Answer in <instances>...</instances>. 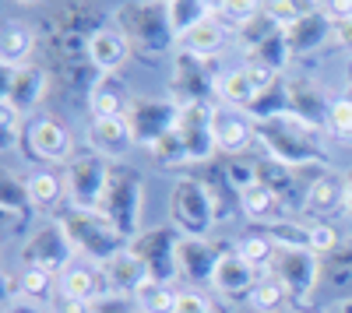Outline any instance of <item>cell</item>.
Masks as SVG:
<instances>
[{
    "label": "cell",
    "instance_id": "1",
    "mask_svg": "<svg viewBox=\"0 0 352 313\" xmlns=\"http://www.w3.org/2000/svg\"><path fill=\"white\" fill-rule=\"evenodd\" d=\"M67 229L74 250H81L88 261H96V264H106L113 261L116 253L124 250V233L116 229V225L96 208V211H88V208H67L60 218H56Z\"/></svg>",
    "mask_w": 352,
    "mask_h": 313
},
{
    "label": "cell",
    "instance_id": "2",
    "mask_svg": "<svg viewBox=\"0 0 352 313\" xmlns=\"http://www.w3.org/2000/svg\"><path fill=\"white\" fill-rule=\"evenodd\" d=\"M141 201H144V187L134 173L127 169H109V183L102 197V215L120 229L127 240L138 233V218H141Z\"/></svg>",
    "mask_w": 352,
    "mask_h": 313
},
{
    "label": "cell",
    "instance_id": "3",
    "mask_svg": "<svg viewBox=\"0 0 352 313\" xmlns=\"http://www.w3.org/2000/svg\"><path fill=\"white\" fill-rule=\"evenodd\" d=\"M71 250H74V243H71L64 225L60 222H46L43 229L32 233V236H28V243L21 246V264L43 268L50 275H56V271L64 275L71 268Z\"/></svg>",
    "mask_w": 352,
    "mask_h": 313
},
{
    "label": "cell",
    "instance_id": "4",
    "mask_svg": "<svg viewBox=\"0 0 352 313\" xmlns=\"http://www.w3.org/2000/svg\"><path fill=\"white\" fill-rule=\"evenodd\" d=\"M215 222V205L204 183L197 180H184L173 190V225L184 236H204Z\"/></svg>",
    "mask_w": 352,
    "mask_h": 313
},
{
    "label": "cell",
    "instance_id": "5",
    "mask_svg": "<svg viewBox=\"0 0 352 313\" xmlns=\"http://www.w3.org/2000/svg\"><path fill=\"white\" fill-rule=\"evenodd\" d=\"M106 183H109V165L96 152H88L85 159H74L67 169V194H71L74 208H88V211L102 208Z\"/></svg>",
    "mask_w": 352,
    "mask_h": 313
},
{
    "label": "cell",
    "instance_id": "6",
    "mask_svg": "<svg viewBox=\"0 0 352 313\" xmlns=\"http://www.w3.org/2000/svg\"><path fill=\"white\" fill-rule=\"evenodd\" d=\"M268 271L282 278V286L289 289L292 299H307L320 281V261L314 250H278Z\"/></svg>",
    "mask_w": 352,
    "mask_h": 313
},
{
    "label": "cell",
    "instance_id": "7",
    "mask_svg": "<svg viewBox=\"0 0 352 313\" xmlns=\"http://www.w3.org/2000/svg\"><path fill=\"white\" fill-rule=\"evenodd\" d=\"M176 246H180L176 229H155V233H144L131 250L144 261L152 281H166V286H169V281L180 275V264H176Z\"/></svg>",
    "mask_w": 352,
    "mask_h": 313
},
{
    "label": "cell",
    "instance_id": "8",
    "mask_svg": "<svg viewBox=\"0 0 352 313\" xmlns=\"http://www.w3.org/2000/svg\"><path fill=\"white\" fill-rule=\"evenodd\" d=\"M109 292H113V289H109L106 268L96 264V261L71 264V268L60 275V296H67V299H78V303H88V306H99Z\"/></svg>",
    "mask_w": 352,
    "mask_h": 313
},
{
    "label": "cell",
    "instance_id": "9",
    "mask_svg": "<svg viewBox=\"0 0 352 313\" xmlns=\"http://www.w3.org/2000/svg\"><path fill=\"white\" fill-rule=\"evenodd\" d=\"M127 120L134 127V137L141 141V145H155L159 137H166L169 130H176V124H180V109L169 106V102H152V99H141L134 102V109L127 113Z\"/></svg>",
    "mask_w": 352,
    "mask_h": 313
},
{
    "label": "cell",
    "instance_id": "10",
    "mask_svg": "<svg viewBox=\"0 0 352 313\" xmlns=\"http://www.w3.org/2000/svg\"><path fill=\"white\" fill-rule=\"evenodd\" d=\"M88 145H92L96 155L102 159H124L134 145V127L127 117H92V127H88Z\"/></svg>",
    "mask_w": 352,
    "mask_h": 313
},
{
    "label": "cell",
    "instance_id": "11",
    "mask_svg": "<svg viewBox=\"0 0 352 313\" xmlns=\"http://www.w3.org/2000/svg\"><path fill=\"white\" fill-rule=\"evenodd\" d=\"M176 134L184 137L187 159H208L215 152V137H212V109H204L201 102H187L180 106V124Z\"/></svg>",
    "mask_w": 352,
    "mask_h": 313
},
{
    "label": "cell",
    "instance_id": "12",
    "mask_svg": "<svg viewBox=\"0 0 352 313\" xmlns=\"http://www.w3.org/2000/svg\"><path fill=\"white\" fill-rule=\"evenodd\" d=\"M25 145L43 162H67L71 148H74V137L60 120H36L25 130Z\"/></svg>",
    "mask_w": 352,
    "mask_h": 313
},
{
    "label": "cell",
    "instance_id": "13",
    "mask_svg": "<svg viewBox=\"0 0 352 313\" xmlns=\"http://www.w3.org/2000/svg\"><path fill=\"white\" fill-rule=\"evenodd\" d=\"M176 264H180V275L194 286H204V281L215 278L219 268V253L208 246L204 236H180V246H176Z\"/></svg>",
    "mask_w": 352,
    "mask_h": 313
},
{
    "label": "cell",
    "instance_id": "14",
    "mask_svg": "<svg viewBox=\"0 0 352 313\" xmlns=\"http://www.w3.org/2000/svg\"><path fill=\"white\" fill-rule=\"evenodd\" d=\"M212 137H215V148L219 152H229L236 155L250 145L254 137V127H250V117L232 106H219L212 109Z\"/></svg>",
    "mask_w": 352,
    "mask_h": 313
},
{
    "label": "cell",
    "instance_id": "15",
    "mask_svg": "<svg viewBox=\"0 0 352 313\" xmlns=\"http://www.w3.org/2000/svg\"><path fill=\"white\" fill-rule=\"evenodd\" d=\"M102 268H106V278H109L113 296H138V292L152 281V278H148V268H144V261L138 257L131 246H124V250L116 253L113 261H106Z\"/></svg>",
    "mask_w": 352,
    "mask_h": 313
},
{
    "label": "cell",
    "instance_id": "16",
    "mask_svg": "<svg viewBox=\"0 0 352 313\" xmlns=\"http://www.w3.org/2000/svg\"><path fill=\"white\" fill-rule=\"evenodd\" d=\"M85 49H88V60H92L102 74H116L127 60L131 43H127V36L120 32V28H96V32L88 36Z\"/></svg>",
    "mask_w": 352,
    "mask_h": 313
},
{
    "label": "cell",
    "instance_id": "17",
    "mask_svg": "<svg viewBox=\"0 0 352 313\" xmlns=\"http://www.w3.org/2000/svg\"><path fill=\"white\" fill-rule=\"evenodd\" d=\"M257 275H261L257 268H250L243 257H236V253H229V257H219L212 286L229 299H250V292L257 286Z\"/></svg>",
    "mask_w": 352,
    "mask_h": 313
},
{
    "label": "cell",
    "instance_id": "18",
    "mask_svg": "<svg viewBox=\"0 0 352 313\" xmlns=\"http://www.w3.org/2000/svg\"><path fill=\"white\" fill-rule=\"evenodd\" d=\"M32 49H36V28L21 18H8L0 28V64H4V71L25 67Z\"/></svg>",
    "mask_w": 352,
    "mask_h": 313
},
{
    "label": "cell",
    "instance_id": "19",
    "mask_svg": "<svg viewBox=\"0 0 352 313\" xmlns=\"http://www.w3.org/2000/svg\"><path fill=\"white\" fill-rule=\"evenodd\" d=\"M43 95H46V71H43V67H18V71H8V92H4V99L14 102L21 113H28Z\"/></svg>",
    "mask_w": 352,
    "mask_h": 313
},
{
    "label": "cell",
    "instance_id": "20",
    "mask_svg": "<svg viewBox=\"0 0 352 313\" xmlns=\"http://www.w3.org/2000/svg\"><path fill=\"white\" fill-rule=\"evenodd\" d=\"M127 84L116 78V74H102L99 84L92 89L88 95V109H92V117H127Z\"/></svg>",
    "mask_w": 352,
    "mask_h": 313
},
{
    "label": "cell",
    "instance_id": "21",
    "mask_svg": "<svg viewBox=\"0 0 352 313\" xmlns=\"http://www.w3.org/2000/svg\"><path fill=\"white\" fill-rule=\"evenodd\" d=\"M307 211L314 215H335V211H345V180H335V176H317L310 187H307Z\"/></svg>",
    "mask_w": 352,
    "mask_h": 313
},
{
    "label": "cell",
    "instance_id": "22",
    "mask_svg": "<svg viewBox=\"0 0 352 313\" xmlns=\"http://www.w3.org/2000/svg\"><path fill=\"white\" fill-rule=\"evenodd\" d=\"M180 39H184L187 53L201 60V56H212V53H219V49H222V43H226V28H222L219 14H208L204 21H197L194 28H187V32H184Z\"/></svg>",
    "mask_w": 352,
    "mask_h": 313
},
{
    "label": "cell",
    "instance_id": "23",
    "mask_svg": "<svg viewBox=\"0 0 352 313\" xmlns=\"http://www.w3.org/2000/svg\"><path fill=\"white\" fill-rule=\"evenodd\" d=\"M215 95L222 99V106H232L240 109L247 102H257V92H254V81H250V71L247 67H236V71H226L215 78Z\"/></svg>",
    "mask_w": 352,
    "mask_h": 313
},
{
    "label": "cell",
    "instance_id": "24",
    "mask_svg": "<svg viewBox=\"0 0 352 313\" xmlns=\"http://www.w3.org/2000/svg\"><path fill=\"white\" fill-rule=\"evenodd\" d=\"M289 299H292V296H289V289L282 286V278H275L272 271H264V275L257 278V286H254V292H250L247 303H250L257 313H278Z\"/></svg>",
    "mask_w": 352,
    "mask_h": 313
},
{
    "label": "cell",
    "instance_id": "25",
    "mask_svg": "<svg viewBox=\"0 0 352 313\" xmlns=\"http://www.w3.org/2000/svg\"><path fill=\"white\" fill-rule=\"evenodd\" d=\"M275 253H278V246L272 243L268 233H250V236H243V240L236 243V257H243V261H247L250 268H257L261 275L272 268Z\"/></svg>",
    "mask_w": 352,
    "mask_h": 313
},
{
    "label": "cell",
    "instance_id": "26",
    "mask_svg": "<svg viewBox=\"0 0 352 313\" xmlns=\"http://www.w3.org/2000/svg\"><path fill=\"white\" fill-rule=\"evenodd\" d=\"M180 296L184 292H176L173 286H166V281H148L134 299H138L141 313H176L180 310Z\"/></svg>",
    "mask_w": 352,
    "mask_h": 313
},
{
    "label": "cell",
    "instance_id": "27",
    "mask_svg": "<svg viewBox=\"0 0 352 313\" xmlns=\"http://www.w3.org/2000/svg\"><path fill=\"white\" fill-rule=\"evenodd\" d=\"M240 205H243V215H247V218L261 222V218H268V215L275 211L278 197H275V190L264 183V180H257V183H250V187L240 190Z\"/></svg>",
    "mask_w": 352,
    "mask_h": 313
},
{
    "label": "cell",
    "instance_id": "28",
    "mask_svg": "<svg viewBox=\"0 0 352 313\" xmlns=\"http://www.w3.org/2000/svg\"><path fill=\"white\" fill-rule=\"evenodd\" d=\"M25 183H28V197H32V205H36V208L60 205V197H64V190H67L64 180L56 176V173H46V169H43V173H32Z\"/></svg>",
    "mask_w": 352,
    "mask_h": 313
},
{
    "label": "cell",
    "instance_id": "29",
    "mask_svg": "<svg viewBox=\"0 0 352 313\" xmlns=\"http://www.w3.org/2000/svg\"><path fill=\"white\" fill-rule=\"evenodd\" d=\"M50 289H53V275H50V271L21 264L18 286H14V292H18L21 299H32V303H39V299H46V296H50Z\"/></svg>",
    "mask_w": 352,
    "mask_h": 313
},
{
    "label": "cell",
    "instance_id": "30",
    "mask_svg": "<svg viewBox=\"0 0 352 313\" xmlns=\"http://www.w3.org/2000/svg\"><path fill=\"white\" fill-rule=\"evenodd\" d=\"M169 25H173V32L176 36H184L187 28H194L197 21L208 18V11H204L201 0H169Z\"/></svg>",
    "mask_w": 352,
    "mask_h": 313
},
{
    "label": "cell",
    "instance_id": "31",
    "mask_svg": "<svg viewBox=\"0 0 352 313\" xmlns=\"http://www.w3.org/2000/svg\"><path fill=\"white\" fill-rule=\"evenodd\" d=\"M324 120H328V127H331L338 137H352V99H349V95L331 99L328 109H324Z\"/></svg>",
    "mask_w": 352,
    "mask_h": 313
},
{
    "label": "cell",
    "instance_id": "32",
    "mask_svg": "<svg viewBox=\"0 0 352 313\" xmlns=\"http://www.w3.org/2000/svg\"><path fill=\"white\" fill-rule=\"evenodd\" d=\"M261 11H264L261 0H226L219 18H226L229 25H250V21L261 18Z\"/></svg>",
    "mask_w": 352,
    "mask_h": 313
},
{
    "label": "cell",
    "instance_id": "33",
    "mask_svg": "<svg viewBox=\"0 0 352 313\" xmlns=\"http://www.w3.org/2000/svg\"><path fill=\"white\" fill-rule=\"evenodd\" d=\"M148 152H152L159 162H190V159H187V148H184V137L176 134V130H169L166 137H159Z\"/></svg>",
    "mask_w": 352,
    "mask_h": 313
},
{
    "label": "cell",
    "instance_id": "34",
    "mask_svg": "<svg viewBox=\"0 0 352 313\" xmlns=\"http://www.w3.org/2000/svg\"><path fill=\"white\" fill-rule=\"evenodd\" d=\"M307 229H310V250L317 253V257H320V253H331V250L338 246V233L331 229L328 222H317V225H307Z\"/></svg>",
    "mask_w": 352,
    "mask_h": 313
},
{
    "label": "cell",
    "instance_id": "35",
    "mask_svg": "<svg viewBox=\"0 0 352 313\" xmlns=\"http://www.w3.org/2000/svg\"><path fill=\"white\" fill-rule=\"evenodd\" d=\"M0 117H4V137H8V145H14L18 134H21V109L14 102H0Z\"/></svg>",
    "mask_w": 352,
    "mask_h": 313
},
{
    "label": "cell",
    "instance_id": "36",
    "mask_svg": "<svg viewBox=\"0 0 352 313\" xmlns=\"http://www.w3.org/2000/svg\"><path fill=\"white\" fill-rule=\"evenodd\" d=\"M176 313H219V310L204 296H197V292H184L180 296V310H176Z\"/></svg>",
    "mask_w": 352,
    "mask_h": 313
},
{
    "label": "cell",
    "instance_id": "37",
    "mask_svg": "<svg viewBox=\"0 0 352 313\" xmlns=\"http://www.w3.org/2000/svg\"><path fill=\"white\" fill-rule=\"evenodd\" d=\"M96 313H141V306H138V303H127L124 296H106V299L96 306Z\"/></svg>",
    "mask_w": 352,
    "mask_h": 313
},
{
    "label": "cell",
    "instance_id": "38",
    "mask_svg": "<svg viewBox=\"0 0 352 313\" xmlns=\"http://www.w3.org/2000/svg\"><path fill=\"white\" fill-rule=\"evenodd\" d=\"M331 36H335L338 49L352 56V21H335V32H331Z\"/></svg>",
    "mask_w": 352,
    "mask_h": 313
},
{
    "label": "cell",
    "instance_id": "39",
    "mask_svg": "<svg viewBox=\"0 0 352 313\" xmlns=\"http://www.w3.org/2000/svg\"><path fill=\"white\" fill-rule=\"evenodd\" d=\"M53 313H96V306H88V303H78V299L60 296V299L53 303Z\"/></svg>",
    "mask_w": 352,
    "mask_h": 313
},
{
    "label": "cell",
    "instance_id": "40",
    "mask_svg": "<svg viewBox=\"0 0 352 313\" xmlns=\"http://www.w3.org/2000/svg\"><path fill=\"white\" fill-rule=\"evenodd\" d=\"M331 21H352V0H328Z\"/></svg>",
    "mask_w": 352,
    "mask_h": 313
},
{
    "label": "cell",
    "instance_id": "41",
    "mask_svg": "<svg viewBox=\"0 0 352 313\" xmlns=\"http://www.w3.org/2000/svg\"><path fill=\"white\" fill-rule=\"evenodd\" d=\"M345 215L352 218V176H345Z\"/></svg>",
    "mask_w": 352,
    "mask_h": 313
},
{
    "label": "cell",
    "instance_id": "42",
    "mask_svg": "<svg viewBox=\"0 0 352 313\" xmlns=\"http://www.w3.org/2000/svg\"><path fill=\"white\" fill-rule=\"evenodd\" d=\"M201 4H204V11H208V14H219L226 0H201Z\"/></svg>",
    "mask_w": 352,
    "mask_h": 313
},
{
    "label": "cell",
    "instance_id": "43",
    "mask_svg": "<svg viewBox=\"0 0 352 313\" xmlns=\"http://www.w3.org/2000/svg\"><path fill=\"white\" fill-rule=\"evenodd\" d=\"M338 313H352V299H349V303H342V306H338Z\"/></svg>",
    "mask_w": 352,
    "mask_h": 313
},
{
    "label": "cell",
    "instance_id": "44",
    "mask_svg": "<svg viewBox=\"0 0 352 313\" xmlns=\"http://www.w3.org/2000/svg\"><path fill=\"white\" fill-rule=\"evenodd\" d=\"M18 4H36V0H18Z\"/></svg>",
    "mask_w": 352,
    "mask_h": 313
}]
</instances>
